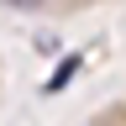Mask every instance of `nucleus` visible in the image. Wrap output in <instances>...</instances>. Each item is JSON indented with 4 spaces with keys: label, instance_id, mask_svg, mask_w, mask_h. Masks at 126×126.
<instances>
[{
    "label": "nucleus",
    "instance_id": "nucleus-1",
    "mask_svg": "<svg viewBox=\"0 0 126 126\" xmlns=\"http://www.w3.org/2000/svg\"><path fill=\"white\" fill-rule=\"evenodd\" d=\"M79 68H84V53H63V63L42 79V94H63V89L79 79Z\"/></svg>",
    "mask_w": 126,
    "mask_h": 126
},
{
    "label": "nucleus",
    "instance_id": "nucleus-2",
    "mask_svg": "<svg viewBox=\"0 0 126 126\" xmlns=\"http://www.w3.org/2000/svg\"><path fill=\"white\" fill-rule=\"evenodd\" d=\"M11 11H37V5H47V0H5Z\"/></svg>",
    "mask_w": 126,
    "mask_h": 126
}]
</instances>
